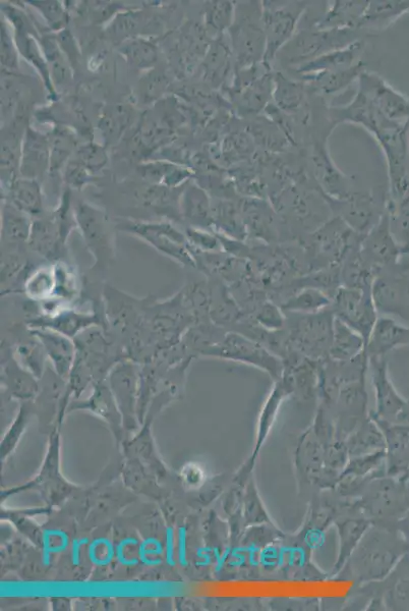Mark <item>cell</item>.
Wrapping results in <instances>:
<instances>
[{"label":"cell","instance_id":"obj_17","mask_svg":"<svg viewBox=\"0 0 409 611\" xmlns=\"http://www.w3.org/2000/svg\"><path fill=\"white\" fill-rule=\"evenodd\" d=\"M409 346V325L389 315H379L367 341L368 358L387 357L392 351Z\"/></svg>","mask_w":409,"mask_h":611},{"label":"cell","instance_id":"obj_24","mask_svg":"<svg viewBox=\"0 0 409 611\" xmlns=\"http://www.w3.org/2000/svg\"><path fill=\"white\" fill-rule=\"evenodd\" d=\"M409 13V0H374L369 2L359 31L383 30Z\"/></svg>","mask_w":409,"mask_h":611},{"label":"cell","instance_id":"obj_29","mask_svg":"<svg viewBox=\"0 0 409 611\" xmlns=\"http://www.w3.org/2000/svg\"><path fill=\"white\" fill-rule=\"evenodd\" d=\"M182 209L185 217L197 229H206L213 226L212 206L205 194L199 188L192 187L183 198Z\"/></svg>","mask_w":409,"mask_h":611},{"label":"cell","instance_id":"obj_31","mask_svg":"<svg viewBox=\"0 0 409 611\" xmlns=\"http://www.w3.org/2000/svg\"><path fill=\"white\" fill-rule=\"evenodd\" d=\"M31 228L24 212L15 206L6 207L3 221V235L6 242L12 246L28 244Z\"/></svg>","mask_w":409,"mask_h":611},{"label":"cell","instance_id":"obj_42","mask_svg":"<svg viewBox=\"0 0 409 611\" xmlns=\"http://www.w3.org/2000/svg\"><path fill=\"white\" fill-rule=\"evenodd\" d=\"M81 159L83 163L91 170H99L106 162V156L102 149L95 146H88L81 150Z\"/></svg>","mask_w":409,"mask_h":611},{"label":"cell","instance_id":"obj_34","mask_svg":"<svg viewBox=\"0 0 409 611\" xmlns=\"http://www.w3.org/2000/svg\"><path fill=\"white\" fill-rule=\"evenodd\" d=\"M232 50L225 43H217L207 61V73L213 82H221L231 69Z\"/></svg>","mask_w":409,"mask_h":611},{"label":"cell","instance_id":"obj_26","mask_svg":"<svg viewBox=\"0 0 409 611\" xmlns=\"http://www.w3.org/2000/svg\"><path fill=\"white\" fill-rule=\"evenodd\" d=\"M385 211L395 241L401 248L403 256H409V192L396 200L387 199Z\"/></svg>","mask_w":409,"mask_h":611},{"label":"cell","instance_id":"obj_18","mask_svg":"<svg viewBox=\"0 0 409 611\" xmlns=\"http://www.w3.org/2000/svg\"><path fill=\"white\" fill-rule=\"evenodd\" d=\"M29 330L43 347L54 371L61 376L71 373L77 357L75 340L49 328Z\"/></svg>","mask_w":409,"mask_h":611},{"label":"cell","instance_id":"obj_30","mask_svg":"<svg viewBox=\"0 0 409 611\" xmlns=\"http://www.w3.org/2000/svg\"><path fill=\"white\" fill-rule=\"evenodd\" d=\"M55 276L54 295L51 300L69 303L79 296L80 281L75 269L65 261L53 263Z\"/></svg>","mask_w":409,"mask_h":611},{"label":"cell","instance_id":"obj_36","mask_svg":"<svg viewBox=\"0 0 409 611\" xmlns=\"http://www.w3.org/2000/svg\"><path fill=\"white\" fill-rule=\"evenodd\" d=\"M186 237L193 251L201 253L222 252L223 248L217 234H211L197 228H190Z\"/></svg>","mask_w":409,"mask_h":611},{"label":"cell","instance_id":"obj_2","mask_svg":"<svg viewBox=\"0 0 409 611\" xmlns=\"http://www.w3.org/2000/svg\"><path fill=\"white\" fill-rule=\"evenodd\" d=\"M229 30L236 70L263 64L266 40L262 21V2H245L236 5L235 21Z\"/></svg>","mask_w":409,"mask_h":611},{"label":"cell","instance_id":"obj_40","mask_svg":"<svg viewBox=\"0 0 409 611\" xmlns=\"http://www.w3.org/2000/svg\"><path fill=\"white\" fill-rule=\"evenodd\" d=\"M130 57L135 64L147 67L155 63L156 51L154 47L145 42H134L129 46Z\"/></svg>","mask_w":409,"mask_h":611},{"label":"cell","instance_id":"obj_43","mask_svg":"<svg viewBox=\"0 0 409 611\" xmlns=\"http://www.w3.org/2000/svg\"><path fill=\"white\" fill-rule=\"evenodd\" d=\"M28 163H32V168L39 169L40 164L45 160L46 147L43 141L38 137L31 139L26 150Z\"/></svg>","mask_w":409,"mask_h":611},{"label":"cell","instance_id":"obj_32","mask_svg":"<svg viewBox=\"0 0 409 611\" xmlns=\"http://www.w3.org/2000/svg\"><path fill=\"white\" fill-rule=\"evenodd\" d=\"M13 206L30 215H39L43 211V201L36 182L22 180L12 188Z\"/></svg>","mask_w":409,"mask_h":611},{"label":"cell","instance_id":"obj_39","mask_svg":"<svg viewBox=\"0 0 409 611\" xmlns=\"http://www.w3.org/2000/svg\"><path fill=\"white\" fill-rule=\"evenodd\" d=\"M163 553V545L156 538H147L139 546L140 562L147 567H158L162 564L160 559H152Z\"/></svg>","mask_w":409,"mask_h":611},{"label":"cell","instance_id":"obj_10","mask_svg":"<svg viewBox=\"0 0 409 611\" xmlns=\"http://www.w3.org/2000/svg\"><path fill=\"white\" fill-rule=\"evenodd\" d=\"M359 251L366 265L376 276L382 270L400 263L403 253L391 233L386 211L377 225L363 238Z\"/></svg>","mask_w":409,"mask_h":611},{"label":"cell","instance_id":"obj_8","mask_svg":"<svg viewBox=\"0 0 409 611\" xmlns=\"http://www.w3.org/2000/svg\"><path fill=\"white\" fill-rule=\"evenodd\" d=\"M358 91L364 94L380 113L394 123H409V98L376 73H362Z\"/></svg>","mask_w":409,"mask_h":611},{"label":"cell","instance_id":"obj_23","mask_svg":"<svg viewBox=\"0 0 409 611\" xmlns=\"http://www.w3.org/2000/svg\"><path fill=\"white\" fill-rule=\"evenodd\" d=\"M366 346L367 341L361 333L335 317L330 359L352 361L366 352Z\"/></svg>","mask_w":409,"mask_h":611},{"label":"cell","instance_id":"obj_45","mask_svg":"<svg viewBox=\"0 0 409 611\" xmlns=\"http://www.w3.org/2000/svg\"><path fill=\"white\" fill-rule=\"evenodd\" d=\"M87 176L83 166L74 164L70 166L68 180L74 187H80L86 182Z\"/></svg>","mask_w":409,"mask_h":611},{"label":"cell","instance_id":"obj_46","mask_svg":"<svg viewBox=\"0 0 409 611\" xmlns=\"http://www.w3.org/2000/svg\"><path fill=\"white\" fill-rule=\"evenodd\" d=\"M165 555L167 565L174 567L177 563L174 561V536L170 527L166 530Z\"/></svg>","mask_w":409,"mask_h":611},{"label":"cell","instance_id":"obj_7","mask_svg":"<svg viewBox=\"0 0 409 611\" xmlns=\"http://www.w3.org/2000/svg\"><path fill=\"white\" fill-rule=\"evenodd\" d=\"M124 229L175 262L187 267L199 268L186 235H183L171 225L130 222Z\"/></svg>","mask_w":409,"mask_h":611},{"label":"cell","instance_id":"obj_3","mask_svg":"<svg viewBox=\"0 0 409 611\" xmlns=\"http://www.w3.org/2000/svg\"><path fill=\"white\" fill-rule=\"evenodd\" d=\"M201 356L251 365L273 377L284 370L281 358L262 343L237 330H224Z\"/></svg>","mask_w":409,"mask_h":611},{"label":"cell","instance_id":"obj_33","mask_svg":"<svg viewBox=\"0 0 409 611\" xmlns=\"http://www.w3.org/2000/svg\"><path fill=\"white\" fill-rule=\"evenodd\" d=\"M11 351L17 362L24 365L26 370L40 371L45 363L46 354L34 336L32 340L18 344L15 350Z\"/></svg>","mask_w":409,"mask_h":611},{"label":"cell","instance_id":"obj_25","mask_svg":"<svg viewBox=\"0 0 409 611\" xmlns=\"http://www.w3.org/2000/svg\"><path fill=\"white\" fill-rule=\"evenodd\" d=\"M213 226L219 235L245 242L248 239L240 204L224 200L212 207Z\"/></svg>","mask_w":409,"mask_h":611},{"label":"cell","instance_id":"obj_5","mask_svg":"<svg viewBox=\"0 0 409 611\" xmlns=\"http://www.w3.org/2000/svg\"><path fill=\"white\" fill-rule=\"evenodd\" d=\"M307 2H262L266 40L263 64L273 70L280 51L296 36L309 8Z\"/></svg>","mask_w":409,"mask_h":611},{"label":"cell","instance_id":"obj_48","mask_svg":"<svg viewBox=\"0 0 409 611\" xmlns=\"http://www.w3.org/2000/svg\"><path fill=\"white\" fill-rule=\"evenodd\" d=\"M89 540L87 538L85 539H75L73 541V546H72V561H73V565L75 567H78L80 564V554H81V546L84 544H87Z\"/></svg>","mask_w":409,"mask_h":611},{"label":"cell","instance_id":"obj_47","mask_svg":"<svg viewBox=\"0 0 409 611\" xmlns=\"http://www.w3.org/2000/svg\"><path fill=\"white\" fill-rule=\"evenodd\" d=\"M178 560L182 567L187 566L186 559V537H185V529H180L179 531V550H178Z\"/></svg>","mask_w":409,"mask_h":611},{"label":"cell","instance_id":"obj_4","mask_svg":"<svg viewBox=\"0 0 409 611\" xmlns=\"http://www.w3.org/2000/svg\"><path fill=\"white\" fill-rule=\"evenodd\" d=\"M361 39L356 30H320L314 27L299 31L280 51L277 60L289 70L311 62L321 55ZM276 60V61H277Z\"/></svg>","mask_w":409,"mask_h":611},{"label":"cell","instance_id":"obj_41","mask_svg":"<svg viewBox=\"0 0 409 611\" xmlns=\"http://www.w3.org/2000/svg\"><path fill=\"white\" fill-rule=\"evenodd\" d=\"M56 530H45L43 534V564H50V557L53 553L63 552L69 546V541L60 543L55 542Z\"/></svg>","mask_w":409,"mask_h":611},{"label":"cell","instance_id":"obj_1","mask_svg":"<svg viewBox=\"0 0 409 611\" xmlns=\"http://www.w3.org/2000/svg\"><path fill=\"white\" fill-rule=\"evenodd\" d=\"M286 316L287 346L301 356L320 362L329 358L335 315L331 307L312 314Z\"/></svg>","mask_w":409,"mask_h":611},{"label":"cell","instance_id":"obj_6","mask_svg":"<svg viewBox=\"0 0 409 611\" xmlns=\"http://www.w3.org/2000/svg\"><path fill=\"white\" fill-rule=\"evenodd\" d=\"M331 309L336 318L357 330L368 341L379 316L372 288L340 286L332 296Z\"/></svg>","mask_w":409,"mask_h":611},{"label":"cell","instance_id":"obj_12","mask_svg":"<svg viewBox=\"0 0 409 611\" xmlns=\"http://www.w3.org/2000/svg\"><path fill=\"white\" fill-rule=\"evenodd\" d=\"M274 89L272 103L289 117L298 127H308L311 122L309 95L307 85L286 76L281 71H274Z\"/></svg>","mask_w":409,"mask_h":611},{"label":"cell","instance_id":"obj_22","mask_svg":"<svg viewBox=\"0 0 409 611\" xmlns=\"http://www.w3.org/2000/svg\"><path fill=\"white\" fill-rule=\"evenodd\" d=\"M364 71L366 67L362 62L352 68L304 76L298 80L307 85L310 94L328 97L344 91L358 81Z\"/></svg>","mask_w":409,"mask_h":611},{"label":"cell","instance_id":"obj_9","mask_svg":"<svg viewBox=\"0 0 409 611\" xmlns=\"http://www.w3.org/2000/svg\"><path fill=\"white\" fill-rule=\"evenodd\" d=\"M313 179L328 200L343 201L352 195V181L336 166L327 148V137L315 138L311 151Z\"/></svg>","mask_w":409,"mask_h":611},{"label":"cell","instance_id":"obj_19","mask_svg":"<svg viewBox=\"0 0 409 611\" xmlns=\"http://www.w3.org/2000/svg\"><path fill=\"white\" fill-rule=\"evenodd\" d=\"M364 50L365 42L363 39H359L345 47L327 52L311 62L291 69V71L300 78L352 68L363 62L362 57Z\"/></svg>","mask_w":409,"mask_h":611},{"label":"cell","instance_id":"obj_20","mask_svg":"<svg viewBox=\"0 0 409 611\" xmlns=\"http://www.w3.org/2000/svg\"><path fill=\"white\" fill-rule=\"evenodd\" d=\"M327 4L326 10L315 20L312 27L320 30L359 31L360 23L366 13L369 2L335 0V2Z\"/></svg>","mask_w":409,"mask_h":611},{"label":"cell","instance_id":"obj_21","mask_svg":"<svg viewBox=\"0 0 409 611\" xmlns=\"http://www.w3.org/2000/svg\"><path fill=\"white\" fill-rule=\"evenodd\" d=\"M67 240L60 224L51 220H37L32 225L28 245L34 253L54 263L61 260Z\"/></svg>","mask_w":409,"mask_h":611},{"label":"cell","instance_id":"obj_14","mask_svg":"<svg viewBox=\"0 0 409 611\" xmlns=\"http://www.w3.org/2000/svg\"><path fill=\"white\" fill-rule=\"evenodd\" d=\"M327 201L331 211L362 236H366L377 225L385 211H379L371 194L354 192L343 201Z\"/></svg>","mask_w":409,"mask_h":611},{"label":"cell","instance_id":"obj_13","mask_svg":"<svg viewBox=\"0 0 409 611\" xmlns=\"http://www.w3.org/2000/svg\"><path fill=\"white\" fill-rule=\"evenodd\" d=\"M240 208L248 238L252 236L266 243L277 242L280 239L282 227L286 222L269 200L246 197L240 203Z\"/></svg>","mask_w":409,"mask_h":611},{"label":"cell","instance_id":"obj_38","mask_svg":"<svg viewBox=\"0 0 409 611\" xmlns=\"http://www.w3.org/2000/svg\"><path fill=\"white\" fill-rule=\"evenodd\" d=\"M115 555L113 544L106 538H98L90 543L88 558L96 567H107Z\"/></svg>","mask_w":409,"mask_h":611},{"label":"cell","instance_id":"obj_44","mask_svg":"<svg viewBox=\"0 0 409 611\" xmlns=\"http://www.w3.org/2000/svg\"><path fill=\"white\" fill-rule=\"evenodd\" d=\"M2 61L5 65L9 67L16 66V57L15 51L13 49L12 44L10 43L6 31L3 33L2 38Z\"/></svg>","mask_w":409,"mask_h":611},{"label":"cell","instance_id":"obj_35","mask_svg":"<svg viewBox=\"0 0 409 611\" xmlns=\"http://www.w3.org/2000/svg\"><path fill=\"white\" fill-rule=\"evenodd\" d=\"M236 5L232 2L211 3L206 11L208 25L217 32L230 29L235 21Z\"/></svg>","mask_w":409,"mask_h":611},{"label":"cell","instance_id":"obj_37","mask_svg":"<svg viewBox=\"0 0 409 611\" xmlns=\"http://www.w3.org/2000/svg\"><path fill=\"white\" fill-rule=\"evenodd\" d=\"M281 308L271 302H265L255 315L256 323L268 331H278L285 327L286 316Z\"/></svg>","mask_w":409,"mask_h":611},{"label":"cell","instance_id":"obj_16","mask_svg":"<svg viewBox=\"0 0 409 611\" xmlns=\"http://www.w3.org/2000/svg\"><path fill=\"white\" fill-rule=\"evenodd\" d=\"M106 322L97 312H80L71 308H63L50 315H41L29 321V328H49L73 340L81 333L92 328L106 329Z\"/></svg>","mask_w":409,"mask_h":611},{"label":"cell","instance_id":"obj_27","mask_svg":"<svg viewBox=\"0 0 409 611\" xmlns=\"http://www.w3.org/2000/svg\"><path fill=\"white\" fill-rule=\"evenodd\" d=\"M331 304L329 294L317 288L306 287L285 300L280 308L292 314H312L331 307Z\"/></svg>","mask_w":409,"mask_h":611},{"label":"cell","instance_id":"obj_15","mask_svg":"<svg viewBox=\"0 0 409 611\" xmlns=\"http://www.w3.org/2000/svg\"><path fill=\"white\" fill-rule=\"evenodd\" d=\"M274 70H268L257 78L239 85H233L239 115L244 119L259 118L272 103Z\"/></svg>","mask_w":409,"mask_h":611},{"label":"cell","instance_id":"obj_28","mask_svg":"<svg viewBox=\"0 0 409 611\" xmlns=\"http://www.w3.org/2000/svg\"><path fill=\"white\" fill-rule=\"evenodd\" d=\"M55 276L53 264L41 265L28 271L23 283L25 295L40 303L51 300L54 295Z\"/></svg>","mask_w":409,"mask_h":611},{"label":"cell","instance_id":"obj_11","mask_svg":"<svg viewBox=\"0 0 409 611\" xmlns=\"http://www.w3.org/2000/svg\"><path fill=\"white\" fill-rule=\"evenodd\" d=\"M77 220L84 242L94 258V269L104 271L114 260L115 249L103 215L82 204L78 207Z\"/></svg>","mask_w":409,"mask_h":611}]
</instances>
